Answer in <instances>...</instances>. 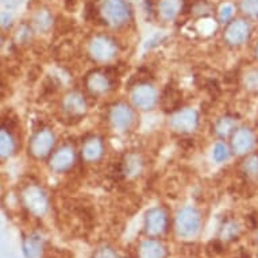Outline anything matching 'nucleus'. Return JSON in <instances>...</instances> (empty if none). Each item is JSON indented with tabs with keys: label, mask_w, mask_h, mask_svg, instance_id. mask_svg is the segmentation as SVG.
<instances>
[{
	"label": "nucleus",
	"mask_w": 258,
	"mask_h": 258,
	"mask_svg": "<svg viewBox=\"0 0 258 258\" xmlns=\"http://www.w3.org/2000/svg\"><path fill=\"white\" fill-rule=\"evenodd\" d=\"M200 226L199 214L194 208H184L177 216L178 233L184 237H192L198 233Z\"/></svg>",
	"instance_id": "obj_1"
},
{
	"label": "nucleus",
	"mask_w": 258,
	"mask_h": 258,
	"mask_svg": "<svg viewBox=\"0 0 258 258\" xmlns=\"http://www.w3.org/2000/svg\"><path fill=\"white\" fill-rule=\"evenodd\" d=\"M166 216L160 210H152L146 218V230L153 235L161 234L165 230Z\"/></svg>",
	"instance_id": "obj_2"
},
{
	"label": "nucleus",
	"mask_w": 258,
	"mask_h": 258,
	"mask_svg": "<svg viewBox=\"0 0 258 258\" xmlns=\"http://www.w3.org/2000/svg\"><path fill=\"white\" fill-rule=\"evenodd\" d=\"M164 247L156 241L144 242L140 247L141 258H164Z\"/></svg>",
	"instance_id": "obj_3"
},
{
	"label": "nucleus",
	"mask_w": 258,
	"mask_h": 258,
	"mask_svg": "<svg viewBox=\"0 0 258 258\" xmlns=\"http://www.w3.org/2000/svg\"><path fill=\"white\" fill-rule=\"evenodd\" d=\"M251 146H253V136H251V133L249 130L243 128L235 137V140H234V148L237 149L238 153H245Z\"/></svg>",
	"instance_id": "obj_4"
},
{
	"label": "nucleus",
	"mask_w": 258,
	"mask_h": 258,
	"mask_svg": "<svg viewBox=\"0 0 258 258\" xmlns=\"http://www.w3.org/2000/svg\"><path fill=\"white\" fill-rule=\"evenodd\" d=\"M39 243L33 238H30L29 241L25 242V254L29 258H37L39 254Z\"/></svg>",
	"instance_id": "obj_5"
},
{
	"label": "nucleus",
	"mask_w": 258,
	"mask_h": 258,
	"mask_svg": "<svg viewBox=\"0 0 258 258\" xmlns=\"http://www.w3.org/2000/svg\"><path fill=\"white\" fill-rule=\"evenodd\" d=\"M153 98H154V95H153L152 91H145V89H141L140 91V98L136 96V102L137 104H141V106H150L153 103Z\"/></svg>",
	"instance_id": "obj_6"
},
{
	"label": "nucleus",
	"mask_w": 258,
	"mask_h": 258,
	"mask_svg": "<svg viewBox=\"0 0 258 258\" xmlns=\"http://www.w3.org/2000/svg\"><path fill=\"white\" fill-rule=\"evenodd\" d=\"M130 119V112L127 110H116L115 111V123L116 124H126Z\"/></svg>",
	"instance_id": "obj_7"
},
{
	"label": "nucleus",
	"mask_w": 258,
	"mask_h": 258,
	"mask_svg": "<svg viewBox=\"0 0 258 258\" xmlns=\"http://www.w3.org/2000/svg\"><path fill=\"white\" fill-rule=\"evenodd\" d=\"M214 157H215L216 161H223L229 157V152H227V148L224 145L218 144L215 146V150H214Z\"/></svg>",
	"instance_id": "obj_8"
},
{
	"label": "nucleus",
	"mask_w": 258,
	"mask_h": 258,
	"mask_svg": "<svg viewBox=\"0 0 258 258\" xmlns=\"http://www.w3.org/2000/svg\"><path fill=\"white\" fill-rule=\"evenodd\" d=\"M93 258H118V255L111 249H100L95 253Z\"/></svg>",
	"instance_id": "obj_9"
},
{
	"label": "nucleus",
	"mask_w": 258,
	"mask_h": 258,
	"mask_svg": "<svg viewBox=\"0 0 258 258\" xmlns=\"http://www.w3.org/2000/svg\"><path fill=\"white\" fill-rule=\"evenodd\" d=\"M246 169L250 174H258V158H255V157L250 158L246 164Z\"/></svg>",
	"instance_id": "obj_10"
},
{
	"label": "nucleus",
	"mask_w": 258,
	"mask_h": 258,
	"mask_svg": "<svg viewBox=\"0 0 258 258\" xmlns=\"http://www.w3.org/2000/svg\"><path fill=\"white\" fill-rule=\"evenodd\" d=\"M257 55H258V49H257Z\"/></svg>",
	"instance_id": "obj_11"
}]
</instances>
